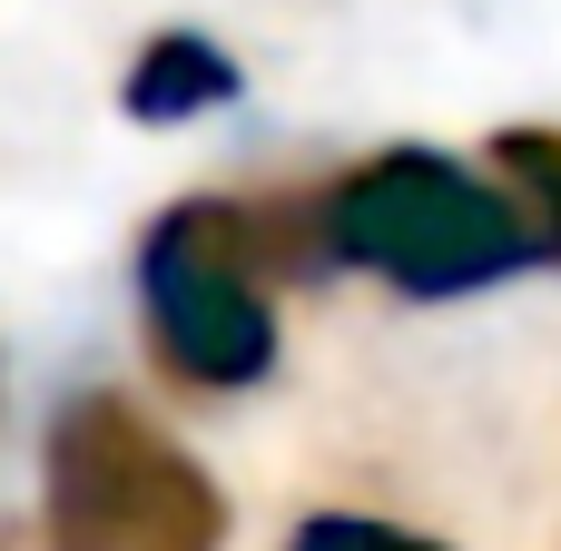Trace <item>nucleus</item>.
Wrapping results in <instances>:
<instances>
[{
    "label": "nucleus",
    "instance_id": "4",
    "mask_svg": "<svg viewBox=\"0 0 561 551\" xmlns=\"http://www.w3.org/2000/svg\"><path fill=\"white\" fill-rule=\"evenodd\" d=\"M237 99V59L217 49V39H197V30H158L138 59H128V89H118V108L138 118V128H187V118H207V108H227Z\"/></svg>",
    "mask_w": 561,
    "mask_h": 551
},
{
    "label": "nucleus",
    "instance_id": "1",
    "mask_svg": "<svg viewBox=\"0 0 561 551\" xmlns=\"http://www.w3.org/2000/svg\"><path fill=\"white\" fill-rule=\"evenodd\" d=\"M316 246H325V266H365L424 306L561 266V237L513 197V177L493 158L473 168L444 148H385L355 177H335L316 197Z\"/></svg>",
    "mask_w": 561,
    "mask_h": 551
},
{
    "label": "nucleus",
    "instance_id": "5",
    "mask_svg": "<svg viewBox=\"0 0 561 551\" xmlns=\"http://www.w3.org/2000/svg\"><path fill=\"white\" fill-rule=\"evenodd\" d=\"M286 551H444L434 532H404V523H375V513H316L296 523Z\"/></svg>",
    "mask_w": 561,
    "mask_h": 551
},
{
    "label": "nucleus",
    "instance_id": "2",
    "mask_svg": "<svg viewBox=\"0 0 561 551\" xmlns=\"http://www.w3.org/2000/svg\"><path fill=\"white\" fill-rule=\"evenodd\" d=\"M39 513H49V551H217L227 542V493L197 473L187 444H168L108 384H89L49 414Z\"/></svg>",
    "mask_w": 561,
    "mask_h": 551
},
{
    "label": "nucleus",
    "instance_id": "3",
    "mask_svg": "<svg viewBox=\"0 0 561 551\" xmlns=\"http://www.w3.org/2000/svg\"><path fill=\"white\" fill-rule=\"evenodd\" d=\"M148 355L197 394H247L276 365V276L256 256V207L187 197L138 237Z\"/></svg>",
    "mask_w": 561,
    "mask_h": 551
}]
</instances>
